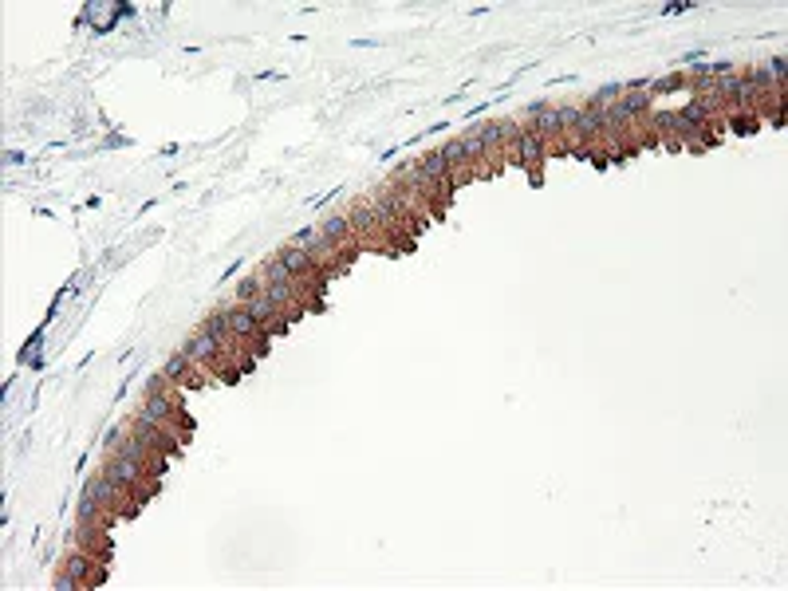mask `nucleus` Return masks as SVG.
<instances>
[{"label":"nucleus","mask_w":788,"mask_h":591,"mask_svg":"<svg viewBox=\"0 0 788 591\" xmlns=\"http://www.w3.org/2000/svg\"><path fill=\"white\" fill-rule=\"evenodd\" d=\"M347 221H351L355 241H359V249H363V253H375V257H398L391 229H387V221L379 217V209H375V201H371V197L351 201V205H347Z\"/></svg>","instance_id":"f257e3e1"},{"label":"nucleus","mask_w":788,"mask_h":591,"mask_svg":"<svg viewBox=\"0 0 788 591\" xmlns=\"http://www.w3.org/2000/svg\"><path fill=\"white\" fill-rule=\"evenodd\" d=\"M182 351L194 359L197 367H201V371H205L213 383H237V379L245 375V371L237 367V359H233V355H229V351H225L217 339H209V335H205L201 328H197L194 335L186 339V347H182Z\"/></svg>","instance_id":"f03ea898"},{"label":"nucleus","mask_w":788,"mask_h":591,"mask_svg":"<svg viewBox=\"0 0 788 591\" xmlns=\"http://www.w3.org/2000/svg\"><path fill=\"white\" fill-rule=\"evenodd\" d=\"M87 497H95V501H99L107 513H115L119 521L138 517V509L146 505L127 481H119V477H111V473H95V477L87 481Z\"/></svg>","instance_id":"7ed1b4c3"},{"label":"nucleus","mask_w":788,"mask_h":591,"mask_svg":"<svg viewBox=\"0 0 788 591\" xmlns=\"http://www.w3.org/2000/svg\"><path fill=\"white\" fill-rule=\"evenodd\" d=\"M213 316H217V320L229 328V335H237V339H241V343H245V347H249L257 359H261L264 351H268V331H264L261 324L249 316V308H245V304H237L233 296H225V300L217 304V312H213Z\"/></svg>","instance_id":"20e7f679"},{"label":"nucleus","mask_w":788,"mask_h":591,"mask_svg":"<svg viewBox=\"0 0 788 591\" xmlns=\"http://www.w3.org/2000/svg\"><path fill=\"white\" fill-rule=\"evenodd\" d=\"M276 261L292 272V280H296L304 292H312L316 300H324V296H328V280H331V276L324 272V268H320V264L312 261V257H308L300 245H284V249L276 253Z\"/></svg>","instance_id":"39448f33"},{"label":"nucleus","mask_w":788,"mask_h":591,"mask_svg":"<svg viewBox=\"0 0 788 591\" xmlns=\"http://www.w3.org/2000/svg\"><path fill=\"white\" fill-rule=\"evenodd\" d=\"M320 237L328 241V249L339 257V261L347 264H355V257L363 253L359 249V241H355V229H351V221H347V213H335V217H328L324 225H320Z\"/></svg>","instance_id":"423d86ee"},{"label":"nucleus","mask_w":788,"mask_h":591,"mask_svg":"<svg viewBox=\"0 0 788 591\" xmlns=\"http://www.w3.org/2000/svg\"><path fill=\"white\" fill-rule=\"evenodd\" d=\"M127 426H131L134 438H142V442H146V446H154L158 454H166V458H178V454H182V442H178L174 434H166V430H162L146 410H138Z\"/></svg>","instance_id":"0eeeda50"},{"label":"nucleus","mask_w":788,"mask_h":591,"mask_svg":"<svg viewBox=\"0 0 788 591\" xmlns=\"http://www.w3.org/2000/svg\"><path fill=\"white\" fill-rule=\"evenodd\" d=\"M71 580H75V588H99V584H107V564L103 560H95V556H87V552H71L64 560V568Z\"/></svg>","instance_id":"6e6552de"},{"label":"nucleus","mask_w":788,"mask_h":591,"mask_svg":"<svg viewBox=\"0 0 788 591\" xmlns=\"http://www.w3.org/2000/svg\"><path fill=\"white\" fill-rule=\"evenodd\" d=\"M292 245H300V249H304V253H308L312 261L320 264V268H324L328 276H343V272H347V264H343L339 257H335V253H331L328 241L320 237V229H300Z\"/></svg>","instance_id":"1a4fd4ad"},{"label":"nucleus","mask_w":788,"mask_h":591,"mask_svg":"<svg viewBox=\"0 0 788 591\" xmlns=\"http://www.w3.org/2000/svg\"><path fill=\"white\" fill-rule=\"evenodd\" d=\"M162 371H166V379H174L182 391H201V387H209V383H213V379L197 367L186 351H182V355H174V359H166V367H162Z\"/></svg>","instance_id":"9d476101"},{"label":"nucleus","mask_w":788,"mask_h":591,"mask_svg":"<svg viewBox=\"0 0 788 591\" xmlns=\"http://www.w3.org/2000/svg\"><path fill=\"white\" fill-rule=\"evenodd\" d=\"M75 544H79V552H87V556L111 564V548H115V544H111V528L79 521V528H75Z\"/></svg>","instance_id":"9b49d317"},{"label":"nucleus","mask_w":788,"mask_h":591,"mask_svg":"<svg viewBox=\"0 0 788 591\" xmlns=\"http://www.w3.org/2000/svg\"><path fill=\"white\" fill-rule=\"evenodd\" d=\"M442 162H446V174L454 178V186L477 182V178H473V166H469V154H465V146H461V138H450V142L442 146Z\"/></svg>","instance_id":"f8f14e48"},{"label":"nucleus","mask_w":788,"mask_h":591,"mask_svg":"<svg viewBox=\"0 0 788 591\" xmlns=\"http://www.w3.org/2000/svg\"><path fill=\"white\" fill-rule=\"evenodd\" d=\"M261 292H264L261 272H253V276H245V280L237 284V292H233V300H237V304H249V300H257Z\"/></svg>","instance_id":"ddd939ff"}]
</instances>
